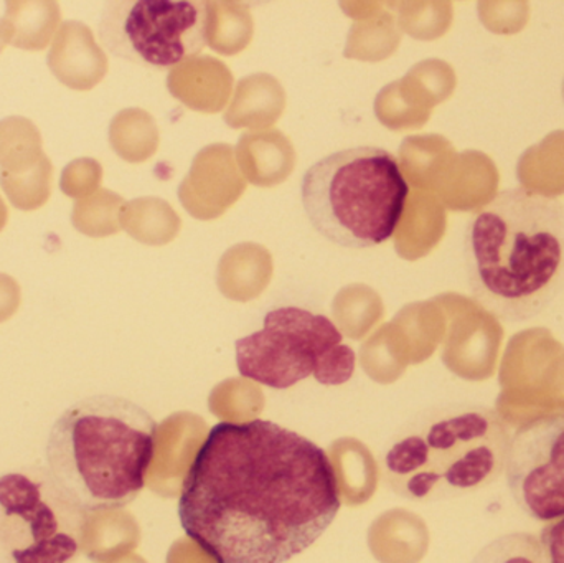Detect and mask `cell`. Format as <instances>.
Listing matches in <instances>:
<instances>
[{
    "label": "cell",
    "instance_id": "ba28073f",
    "mask_svg": "<svg viewBox=\"0 0 564 563\" xmlns=\"http://www.w3.org/2000/svg\"><path fill=\"white\" fill-rule=\"evenodd\" d=\"M212 2L119 0L102 10L98 33L118 58L152 69L177 68L210 42Z\"/></svg>",
    "mask_w": 564,
    "mask_h": 563
},
{
    "label": "cell",
    "instance_id": "603a6c76",
    "mask_svg": "<svg viewBox=\"0 0 564 563\" xmlns=\"http://www.w3.org/2000/svg\"><path fill=\"white\" fill-rule=\"evenodd\" d=\"M470 563H549L540 538L510 532L484 545Z\"/></svg>",
    "mask_w": 564,
    "mask_h": 563
},
{
    "label": "cell",
    "instance_id": "e0dca14e",
    "mask_svg": "<svg viewBox=\"0 0 564 563\" xmlns=\"http://www.w3.org/2000/svg\"><path fill=\"white\" fill-rule=\"evenodd\" d=\"M375 557L383 563H414L423 555L424 531L411 516L391 512L370 531Z\"/></svg>",
    "mask_w": 564,
    "mask_h": 563
},
{
    "label": "cell",
    "instance_id": "52a82bcc",
    "mask_svg": "<svg viewBox=\"0 0 564 563\" xmlns=\"http://www.w3.org/2000/svg\"><path fill=\"white\" fill-rule=\"evenodd\" d=\"M88 512L43 466L0 475V563H72L85 544Z\"/></svg>",
    "mask_w": 564,
    "mask_h": 563
},
{
    "label": "cell",
    "instance_id": "7c38bea8",
    "mask_svg": "<svg viewBox=\"0 0 564 563\" xmlns=\"http://www.w3.org/2000/svg\"><path fill=\"white\" fill-rule=\"evenodd\" d=\"M62 25L58 3L50 0H12L0 19V36L6 45L40 52L55 39Z\"/></svg>",
    "mask_w": 564,
    "mask_h": 563
},
{
    "label": "cell",
    "instance_id": "2e32d148",
    "mask_svg": "<svg viewBox=\"0 0 564 563\" xmlns=\"http://www.w3.org/2000/svg\"><path fill=\"white\" fill-rule=\"evenodd\" d=\"M400 154L404 178H410L417 191H427L434 195L457 152L446 138L431 134L408 138L401 145Z\"/></svg>",
    "mask_w": 564,
    "mask_h": 563
},
{
    "label": "cell",
    "instance_id": "836d02e7",
    "mask_svg": "<svg viewBox=\"0 0 564 563\" xmlns=\"http://www.w3.org/2000/svg\"><path fill=\"white\" fill-rule=\"evenodd\" d=\"M563 99H564V79H563Z\"/></svg>",
    "mask_w": 564,
    "mask_h": 563
},
{
    "label": "cell",
    "instance_id": "44dd1931",
    "mask_svg": "<svg viewBox=\"0 0 564 563\" xmlns=\"http://www.w3.org/2000/svg\"><path fill=\"white\" fill-rule=\"evenodd\" d=\"M124 201L115 192L99 188L89 197L76 201L72 212L73 227L88 237H109L121 227Z\"/></svg>",
    "mask_w": 564,
    "mask_h": 563
},
{
    "label": "cell",
    "instance_id": "7a4b0ae2",
    "mask_svg": "<svg viewBox=\"0 0 564 563\" xmlns=\"http://www.w3.org/2000/svg\"><path fill=\"white\" fill-rule=\"evenodd\" d=\"M474 300L496 320L523 323L564 290V205L523 188L500 192L466 231Z\"/></svg>",
    "mask_w": 564,
    "mask_h": 563
},
{
    "label": "cell",
    "instance_id": "d6986e66",
    "mask_svg": "<svg viewBox=\"0 0 564 563\" xmlns=\"http://www.w3.org/2000/svg\"><path fill=\"white\" fill-rule=\"evenodd\" d=\"M43 141L39 128L22 116H9L0 121V171L22 174L43 158Z\"/></svg>",
    "mask_w": 564,
    "mask_h": 563
},
{
    "label": "cell",
    "instance_id": "ac0fdd59",
    "mask_svg": "<svg viewBox=\"0 0 564 563\" xmlns=\"http://www.w3.org/2000/svg\"><path fill=\"white\" fill-rule=\"evenodd\" d=\"M116 512L118 511L89 515L83 551L93 561H108L138 544L139 529L135 522L128 516Z\"/></svg>",
    "mask_w": 564,
    "mask_h": 563
},
{
    "label": "cell",
    "instance_id": "d6a6232c",
    "mask_svg": "<svg viewBox=\"0 0 564 563\" xmlns=\"http://www.w3.org/2000/svg\"><path fill=\"white\" fill-rule=\"evenodd\" d=\"M3 48H6V43H3L2 36H0V53L3 52Z\"/></svg>",
    "mask_w": 564,
    "mask_h": 563
},
{
    "label": "cell",
    "instance_id": "4fadbf2b",
    "mask_svg": "<svg viewBox=\"0 0 564 563\" xmlns=\"http://www.w3.org/2000/svg\"><path fill=\"white\" fill-rule=\"evenodd\" d=\"M238 161L248 181L261 187L280 184L294 165V151L281 132L247 134L238 144Z\"/></svg>",
    "mask_w": 564,
    "mask_h": 563
},
{
    "label": "cell",
    "instance_id": "5b68a950",
    "mask_svg": "<svg viewBox=\"0 0 564 563\" xmlns=\"http://www.w3.org/2000/svg\"><path fill=\"white\" fill-rule=\"evenodd\" d=\"M408 187L391 152L371 145L328 154L307 169L301 198L312 227L344 248H373L393 237Z\"/></svg>",
    "mask_w": 564,
    "mask_h": 563
},
{
    "label": "cell",
    "instance_id": "3957f363",
    "mask_svg": "<svg viewBox=\"0 0 564 563\" xmlns=\"http://www.w3.org/2000/svg\"><path fill=\"white\" fill-rule=\"evenodd\" d=\"M158 443V423L124 397H86L50 429L45 462L58 488L88 512L119 511L148 483Z\"/></svg>",
    "mask_w": 564,
    "mask_h": 563
},
{
    "label": "cell",
    "instance_id": "30bf717a",
    "mask_svg": "<svg viewBox=\"0 0 564 563\" xmlns=\"http://www.w3.org/2000/svg\"><path fill=\"white\" fill-rule=\"evenodd\" d=\"M46 59L55 78L76 91L95 88L108 73V58L91 29L76 20L59 25Z\"/></svg>",
    "mask_w": 564,
    "mask_h": 563
},
{
    "label": "cell",
    "instance_id": "f1b7e54d",
    "mask_svg": "<svg viewBox=\"0 0 564 563\" xmlns=\"http://www.w3.org/2000/svg\"><path fill=\"white\" fill-rule=\"evenodd\" d=\"M169 563H215L195 542H178L169 555Z\"/></svg>",
    "mask_w": 564,
    "mask_h": 563
},
{
    "label": "cell",
    "instance_id": "ffe728a7",
    "mask_svg": "<svg viewBox=\"0 0 564 563\" xmlns=\"http://www.w3.org/2000/svg\"><path fill=\"white\" fill-rule=\"evenodd\" d=\"M109 142L119 158L129 162H142L158 148V129L148 112L142 109H124L112 119Z\"/></svg>",
    "mask_w": 564,
    "mask_h": 563
},
{
    "label": "cell",
    "instance_id": "f546056e",
    "mask_svg": "<svg viewBox=\"0 0 564 563\" xmlns=\"http://www.w3.org/2000/svg\"><path fill=\"white\" fill-rule=\"evenodd\" d=\"M19 304V286L12 278L0 274V321L7 320Z\"/></svg>",
    "mask_w": 564,
    "mask_h": 563
},
{
    "label": "cell",
    "instance_id": "8992f818",
    "mask_svg": "<svg viewBox=\"0 0 564 563\" xmlns=\"http://www.w3.org/2000/svg\"><path fill=\"white\" fill-rule=\"evenodd\" d=\"M237 367L245 379L274 390L308 377L341 386L354 376L355 353L328 317L285 306L264 316L263 329L237 340Z\"/></svg>",
    "mask_w": 564,
    "mask_h": 563
},
{
    "label": "cell",
    "instance_id": "d4e9b609",
    "mask_svg": "<svg viewBox=\"0 0 564 563\" xmlns=\"http://www.w3.org/2000/svg\"><path fill=\"white\" fill-rule=\"evenodd\" d=\"M404 10L403 25L411 36L434 40L443 36L453 22V6L449 2L410 3Z\"/></svg>",
    "mask_w": 564,
    "mask_h": 563
},
{
    "label": "cell",
    "instance_id": "4316f807",
    "mask_svg": "<svg viewBox=\"0 0 564 563\" xmlns=\"http://www.w3.org/2000/svg\"><path fill=\"white\" fill-rule=\"evenodd\" d=\"M101 178L102 167L98 161L89 158L76 159L63 169L59 188L68 197L82 201L99 191Z\"/></svg>",
    "mask_w": 564,
    "mask_h": 563
},
{
    "label": "cell",
    "instance_id": "6da1fadb",
    "mask_svg": "<svg viewBox=\"0 0 564 563\" xmlns=\"http://www.w3.org/2000/svg\"><path fill=\"white\" fill-rule=\"evenodd\" d=\"M340 492L312 440L268 420L221 422L185 473L177 512L215 563H285L330 528Z\"/></svg>",
    "mask_w": 564,
    "mask_h": 563
},
{
    "label": "cell",
    "instance_id": "7402d4cb",
    "mask_svg": "<svg viewBox=\"0 0 564 563\" xmlns=\"http://www.w3.org/2000/svg\"><path fill=\"white\" fill-rule=\"evenodd\" d=\"M53 165L46 154L39 164L22 174L0 171V185L7 198L19 210L32 212L43 207L52 195Z\"/></svg>",
    "mask_w": 564,
    "mask_h": 563
},
{
    "label": "cell",
    "instance_id": "cb8c5ba5",
    "mask_svg": "<svg viewBox=\"0 0 564 563\" xmlns=\"http://www.w3.org/2000/svg\"><path fill=\"white\" fill-rule=\"evenodd\" d=\"M165 215H171V208L165 202L158 198H139V201L124 204L121 212V227L129 231L131 237L145 243L159 241L155 231L169 228Z\"/></svg>",
    "mask_w": 564,
    "mask_h": 563
},
{
    "label": "cell",
    "instance_id": "484cf974",
    "mask_svg": "<svg viewBox=\"0 0 564 563\" xmlns=\"http://www.w3.org/2000/svg\"><path fill=\"white\" fill-rule=\"evenodd\" d=\"M479 15L490 32L512 35L529 23L530 6L527 2H480Z\"/></svg>",
    "mask_w": 564,
    "mask_h": 563
},
{
    "label": "cell",
    "instance_id": "83f0119b",
    "mask_svg": "<svg viewBox=\"0 0 564 563\" xmlns=\"http://www.w3.org/2000/svg\"><path fill=\"white\" fill-rule=\"evenodd\" d=\"M546 562L564 563V518L550 522L540 534Z\"/></svg>",
    "mask_w": 564,
    "mask_h": 563
},
{
    "label": "cell",
    "instance_id": "5bb4252c",
    "mask_svg": "<svg viewBox=\"0 0 564 563\" xmlns=\"http://www.w3.org/2000/svg\"><path fill=\"white\" fill-rule=\"evenodd\" d=\"M523 191L540 197L564 194V131H553L539 144L523 152L517 165Z\"/></svg>",
    "mask_w": 564,
    "mask_h": 563
},
{
    "label": "cell",
    "instance_id": "277c9868",
    "mask_svg": "<svg viewBox=\"0 0 564 563\" xmlns=\"http://www.w3.org/2000/svg\"><path fill=\"white\" fill-rule=\"evenodd\" d=\"M510 432L496 410L436 407L403 426L383 453L387 485L408 501L456 499L494 485L506 468Z\"/></svg>",
    "mask_w": 564,
    "mask_h": 563
},
{
    "label": "cell",
    "instance_id": "1f68e13d",
    "mask_svg": "<svg viewBox=\"0 0 564 563\" xmlns=\"http://www.w3.org/2000/svg\"><path fill=\"white\" fill-rule=\"evenodd\" d=\"M119 563H145V562L139 557H128V559H124V561L119 562Z\"/></svg>",
    "mask_w": 564,
    "mask_h": 563
},
{
    "label": "cell",
    "instance_id": "9c48e42d",
    "mask_svg": "<svg viewBox=\"0 0 564 563\" xmlns=\"http://www.w3.org/2000/svg\"><path fill=\"white\" fill-rule=\"evenodd\" d=\"M503 475L527 516L540 522L564 518V412L536 416L510 435Z\"/></svg>",
    "mask_w": 564,
    "mask_h": 563
},
{
    "label": "cell",
    "instance_id": "9a60e30c",
    "mask_svg": "<svg viewBox=\"0 0 564 563\" xmlns=\"http://www.w3.org/2000/svg\"><path fill=\"white\" fill-rule=\"evenodd\" d=\"M446 224V210L440 198L430 192L417 191L404 207L398 225V251L404 255L408 248L413 257L426 253L443 238Z\"/></svg>",
    "mask_w": 564,
    "mask_h": 563
},
{
    "label": "cell",
    "instance_id": "4dcf8cb0",
    "mask_svg": "<svg viewBox=\"0 0 564 563\" xmlns=\"http://www.w3.org/2000/svg\"><path fill=\"white\" fill-rule=\"evenodd\" d=\"M7 218H9V212H7L6 204H3L2 197H0V231L6 227Z\"/></svg>",
    "mask_w": 564,
    "mask_h": 563
},
{
    "label": "cell",
    "instance_id": "8fae6325",
    "mask_svg": "<svg viewBox=\"0 0 564 563\" xmlns=\"http://www.w3.org/2000/svg\"><path fill=\"white\" fill-rule=\"evenodd\" d=\"M496 162L480 151L456 154L434 194L451 210L474 212L487 207L499 194Z\"/></svg>",
    "mask_w": 564,
    "mask_h": 563
}]
</instances>
